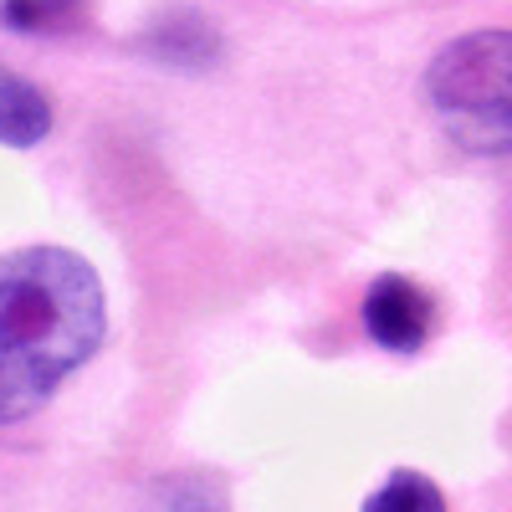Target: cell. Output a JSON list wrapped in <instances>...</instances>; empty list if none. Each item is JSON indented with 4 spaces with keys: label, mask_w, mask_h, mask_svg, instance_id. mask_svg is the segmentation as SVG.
<instances>
[{
    "label": "cell",
    "mask_w": 512,
    "mask_h": 512,
    "mask_svg": "<svg viewBox=\"0 0 512 512\" xmlns=\"http://www.w3.org/2000/svg\"><path fill=\"white\" fill-rule=\"evenodd\" d=\"M108 297L88 256L21 246L0 256V425L36 415L103 349Z\"/></svg>",
    "instance_id": "obj_1"
},
{
    "label": "cell",
    "mask_w": 512,
    "mask_h": 512,
    "mask_svg": "<svg viewBox=\"0 0 512 512\" xmlns=\"http://www.w3.org/2000/svg\"><path fill=\"white\" fill-rule=\"evenodd\" d=\"M425 98L451 144L482 159H512V26L446 41L425 67Z\"/></svg>",
    "instance_id": "obj_2"
},
{
    "label": "cell",
    "mask_w": 512,
    "mask_h": 512,
    "mask_svg": "<svg viewBox=\"0 0 512 512\" xmlns=\"http://www.w3.org/2000/svg\"><path fill=\"white\" fill-rule=\"evenodd\" d=\"M436 323V303L420 282L400 277V272H384L369 282L364 292V333L384 354H420L425 338H431Z\"/></svg>",
    "instance_id": "obj_3"
},
{
    "label": "cell",
    "mask_w": 512,
    "mask_h": 512,
    "mask_svg": "<svg viewBox=\"0 0 512 512\" xmlns=\"http://www.w3.org/2000/svg\"><path fill=\"white\" fill-rule=\"evenodd\" d=\"M139 52L169 72H205L226 57V36L216 21L190 6H164L139 31Z\"/></svg>",
    "instance_id": "obj_4"
},
{
    "label": "cell",
    "mask_w": 512,
    "mask_h": 512,
    "mask_svg": "<svg viewBox=\"0 0 512 512\" xmlns=\"http://www.w3.org/2000/svg\"><path fill=\"white\" fill-rule=\"evenodd\" d=\"M52 98L36 88L31 77L0 67V144L6 149H36L41 139L52 134Z\"/></svg>",
    "instance_id": "obj_5"
},
{
    "label": "cell",
    "mask_w": 512,
    "mask_h": 512,
    "mask_svg": "<svg viewBox=\"0 0 512 512\" xmlns=\"http://www.w3.org/2000/svg\"><path fill=\"white\" fill-rule=\"evenodd\" d=\"M93 0H0V26L16 36H62L88 21Z\"/></svg>",
    "instance_id": "obj_6"
},
{
    "label": "cell",
    "mask_w": 512,
    "mask_h": 512,
    "mask_svg": "<svg viewBox=\"0 0 512 512\" xmlns=\"http://www.w3.org/2000/svg\"><path fill=\"white\" fill-rule=\"evenodd\" d=\"M359 512H446V497H441V487L425 477V472L400 466V472H390L364 497Z\"/></svg>",
    "instance_id": "obj_7"
},
{
    "label": "cell",
    "mask_w": 512,
    "mask_h": 512,
    "mask_svg": "<svg viewBox=\"0 0 512 512\" xmlns=\"http://www.w3.org/2000/svg\"><path fill=\"white\" fill-rule=\"evenodd\" d=\"M154 512H231L216 477H169L154 497Z\"/></svg>",
    "instance_id": "obj_8"
}]
</instances>
